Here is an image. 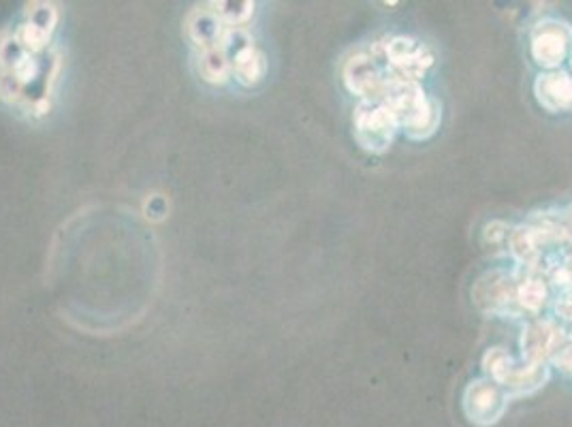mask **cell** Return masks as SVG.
<instances>
[{
  "mask_svg": "<svg viewBox=\"0 0 572 427\" xmlns=\"http://www.w3.org/2000/svg\"><path fill=\"white\" fill-rule=\"evenodd\" d=\"M378 103L389 109L400 122V129H404L406 135L415 141H425L436 135L442 122L440 101L429 97L419 82L395 77L393 73L387 77L383 97Z\"/></svg>",
  "mask_w": 572,
  "mask_h": 427,
  "instance_id": "1",
  "label": "cell"
},
{
  "mask_svg": "<svg viewBox=\"0 0 572 427\" xmlns=\"http://www.w3.org/2000/svg\"><path fill=\"white\" fill-rule=\"evenodd\" d=\"M483 370L489 381H494L508 398H521V395L543 389L551 378V370L547 366H534V363L526 361L519 363L502 346H494L483 355Z\"/></svg>",
  "mask_w": 572,
  "mask_h": 427,
  "instance_id": "2",
  "label": "cell"
},
{
  "mask_svg": "<svg viewBox=\"0 0 572 427\" xmlns=\"http://www.w3.org/2000/svg\"><path fill=\"white\" fill-rule=\"evenodd\" d=\"M400 131V122L380 103H361L353 116V135L361 150L385 154Z\"/></svg>",
  "mask_w": 572,
  "mask_h": 427,
  "instance_id": "3",
  "label": "cell"
},
{
  "mask_svg": "<svg viewBox=\"0 0 572 427\" xmlns=\"http://www.w3.org/2000/svg\"><path fill=\"white\" fill-rule=\"evenodd\" d=\"M519 276L506 270L485 272L472 287V302L487 316H515Z\"/></svg>",
  "mask_w": 572,
  "mask_h": 427,
  "instance_id": "4",
  "label": "cell"
},
{
  "mask_svg": "<svg viewBox=\"0 0 572 427\" xmlns=\"http://www.w3.org/2000/svg\"><path fill=\"white\" fill-rule=\"evenodd\" d=\"M572 52V26L560 20L538 22L530 37V54L538 67L558 71Z\"/></svg>",
  "mask_w": 572,
  "mask_h": 427,
  "instance_id": "5",
  "label": "cell"
},
{
  "mask_svg": "<svg viewBox=\"0 0 572 427\" xmlns=\"http://www.w3.org/2000/svg\"><path fill=\"white\" fill-rule=\"evenodd\" d=\"M385 58L395 77L410 79V82H419L434 67L432 50L423 41L406 35L391 37L385 43Z\"/></svg>",
  "mask_w": 572,
  "mask_h": 427,
  "instance_id": "6",
  "label": "cell"
},
{
  "mask_svg": "<svg viewBox=\"0 0 572 427\" xmlns=\"http://www.w3.org/2000/svg\"><path fill=\"white\" fill-rule=\"evenodd\" d=\"M508 395L489 378H476L464 391V413L470 423L491 427L500 423L508 408Z\"/></svg>",
  "mask_w": 572,
  "mask_h": 427,
  "instance_id": "7",
  "label": "cell"
},
{
  "mask_svg": "<svg viewBox=\"0 0 572 427\" xmlns=\"http://www.w3.org/2000/svg\"><path fill=\"white\" fill-rule=\"evenodd\" d=\"M387 77L378 62L368 52H357L344 62L342 79L348 92H353L361 103H378L383 97V90L387 84Z\"/></svg>",
  "mask_w": 572,
  "mask_h": 427,
  "instance_id": "8",
  "label": "cell"
},
{
  "mask_svg": "<svg viewBox=\"0 0 572 427\" xmlns=\"http://www.w3.org/2000/svg\"><path fill=\"white\" fill-rule=\"evenodd\" d=\"M564 340V329L555 321H532L521 334V359L526 363H534V366H547V361L560 351Z\"/></svg>",
  "mask_w": 572,
  "mask_h": 427,
  "instance_id": "9",
  "label": "cell"
},
{
  "mask_svg": "<svg viewBox=\"0 0 572 427\" xmlns=\"http://www.w3.org/2000/svg\"><path fill=\"white\" fill-rule=\"evenodd\" d=\"M534 97L549 114L572 112V75L562 69L540 73L534 82Z\"/></svg>",
  "mask_w": 572,
  "mask_h": 427,
  "instance_id": "10",
  "label": "cell"
},
{
  "mask_svg": "<svg viewBox=\"0 0 572 427\" xmlns=\"http://www.w3.org/2000/svg\"><path fill=\"white\" fill-rule=\"evenodd\" d=\"M188 35L203 52H208L222 45V39L227 35V26L220 22L214 9H197L188 18Z\"/></svg>",
  "mask_w": 572,
  "mask_h": 427,
  "instance_id": "11",
  "label": "cell"
},
{
  "mask_svg": "<svg viewBox=\"0 0 572 427\" xmlns=\"http://www.w3.org/2000/svg\"><path fill=\"white\" fill-rule=\"evenodd\" d=\"M231 67L242 84L254 86L263 79L267 71V62H265V56L248 39L242 45L235 47V54L231 56Z\"/></svg>",
  "mask_w": 572,
  "mask_h": 427,
  "instance_id": "12",
  "label": "cell"
},
{
  "mask_svg": "<svg viewBox=\"0 0 572 427\" xmlns=\"http://www.w3.org/2000/svg\"><path fill=\"white\" fill-rule=\"evenodd\" d=\"M549 299V282L540 276L528 272L526 276H519L517 282V306L521 312L538 314L547 306Z\"/></svg>",
  "mask_w": 572,
  "mask_h": 427,
  "instance_id": "13",
  "label": "cell"
},
{
  "mask_svg": "<svg viewBox=\"0 0 572 427\" xmlns=\"http://www.w3.org/2000/svg\"><path fill=\"white\" fill-rule=\"evenodd\" d=\"M199 71L203 75L205 82L212 84H222L225 79L231 75L233 67H231V58L225 52V47L218 45L214 50L203 52L201 62H199Z\"/></svg>",
  "mask_w": 572,
  "mask_h": 427,
  "instance_id": "14",
  "label": "cell"
},
{
  "mask_svg": "<svg viewBox=\"0 0 572 427\" xmlns=\"http://www.w3.org/2000/svg\"><path fill=\"white\" fill-rule=\"evenodd\" d=\"M212 7L220 22L229 28H242L254 13V3H216Z\"/></svg>",
  "mask_w": 572,
  "mask_h": 427,
  "instance_id": "15",
  "label": "cell"
},
{
  "mask_svg": "<svg viewBox=\"0 0 572 427\" xmlns=\"http://www.w3.org/2000/svg\"><path fill=\"white\" fill-rule=\"evenodd\" d=\"M58 22V11L54 5H47V3H37L33 5V9L28 11V26L37 30L39 35H43L45 39H50L52 30Z\"/></svg>",
  "mask_w": 572,
  "mask_h": 427,
  "instance_id": "16",
  "label": "cell"
},
{
  "mask_svg": "<svg viewBox=\"0 0 572 427\" xmlns=\"http://www.w3.org/2000/svg\"><path fill=\"white\" fill-rule=\"evenodd\" d=\"M508 237H511V227L502 223V220H491L483 229V244L489 250H508Z\"/></svg>",
  "mask_w": 572,
  "mask_h": 427,
  "instance_id": "17",
  "label": "cell"
},
{
  "mask_svg": "<svg viewBox=\"0 0 572 427\" xmlns=\"http://www.w3.org/2000/svg\"><path fill=\"white\" fill-rule=\"evenodd\" d=\"M24 86L18 82V77L9 71H0V99L5 101H20Z\"/></svg>",
  "mask_w": 572,
  "mask_h": 427,
  "instance_id": "18",
  "label": "cell"
},
{
  "mask_svg": "<svg viewBox=\"0 0 572 427\" xmlns=\"http://www.w3.org/2000/svg\"><path fill=\"white\" fill-rule=\"evenodd\" d=\"M555 366H558L564 374H568L572 378V336H566L564 344L560 346V351L555 353V357L551 359Z\"/></svg>",
  "mask_w": 572,
  "mask_h": 427,
  "instance_id": "19",
  "label": "cell"
},
{
  "mask_svg": "<svg viewBox=\"0 0 572 427\" xmlns=\"http://www.w3.org/2000/svg\"><path fill=\"white\" fill-rule=\"evenodd\" d=\"M555 312H558L564 321L572 323V282L560 291L558 302H555Z\"/></svg>",
  "mask_w": 572,
  "mask_h": 427,
  "instance_id": "20",
  "label": "cell"
},
{
  "mask_svg": "<svg viewBox=\"0 0 572 427\" xmlns=\"http://www.w3.org/2000/svg\"><path fill=\"white\" fill-rule=\"evenodd\" d=\"M560 225H562V235L566 242H572V205L564 210V214L560 216Z\"/></svg>",
  "mask_w": 572,
  "mask_h": 427,
  "instance_id": "21",
  "label": "cell"
},
{
  "mask_svg": "<svg viewBox=\"0 0 572 427\" xmlns=\"http://www.w3.org/2000/svg\"><path fill=\"white\" fill-rule=\"evenodd\" d=\"M148 205H152V208L148 210V212H152L150 218H163V216L167 214V203H165V199H161V197H152V199L148 201Z\"/></svg>",
  "mask_w": 572,
  "mask_h": 427,
  "instance_id": "22",
  "label": "cell"
}]
</instances>
